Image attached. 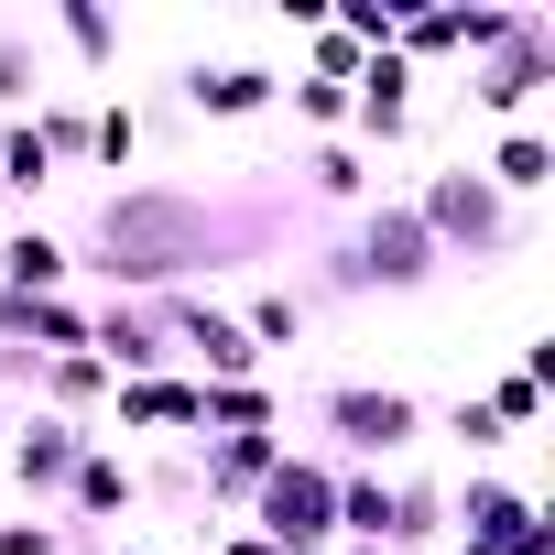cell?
<instances>
[{"instance_id":"cell-15","label":"cell","mask_w":555,"mask_h":555,"mask_svg":"<svg viewBox=\"0 0 555 555\" xmlns=\"http://www.w3.org/2000/svg\"><path fill=\"white\" fill-rule=\"evenodd\" d=\"M207 436H284L272 382H196V447Z\"/></svg>"},{"instance_id":"cell-32","label":"cell","mask_w":555,"mask_h":555,"mask_svg":"<svg viewBox=\"0 0 555 555\" xmlns=\"http://www.w3.org/2000/svg\"><path fill=\"white\" fill-rule=\"evenodd\" d=\"M218 555H272V544H261L250 522H218Z\"/></svg>"},{"instance_id":"cell-25","label":"cell","mask_w":555,"mask_h":555,"mask_svg":"<svg viewBox=\"0 0 555 555\" xmlns=\"http://www.w3.org/2000/svg\"><path fill=\"white\" fill-rule=\"evenodd\" d=\"M0 185H12V196H44V185H55V164H44L34 120H0Z\"/></svg>"},{"instance_id":"cell-27","label":"cell","mask_w":555,"mask_h":555,"mask_svg":"<svg viewBox=\"0 0 555 555\" xmlns=\"http://www.w3.org/2000/svg\"><path fill=\"white\" fill-rule=\"evenodd\" d=\"M327 23H338L360 55H382V44H392V23H403V0H327Z\"/></svg>"},{"instance_id":"cell-6","label":"cell","mask_w":555,"mask_h":555,"mask_svg":"<svg viewBox=\"0 0 555 555\" xmlns=\"http://www.w3.org/2000/svg\"><path fill=\"white\" fill-rule=\"evenodd\" d=\"M544 88H555V12H533V0H522V12H512V34H501V44L468 66V109L512 131V120H522Z\"/></svg>"},{"instance_id":"cell-14","label":"cell","mask_w":555,"mask_h":555,"mask_svg":"<svg viewBox=\"0 0 555 555\" xmlns=\"http://www.w3.org/2000/svg\"><path fill=\"white\" fill-rule=\"evenodd\" d=\"M479 185L501 196V207H522V196H544L555 185V131H533V120H512L490 153H479Z\"/></svg>"},{"instance_id":"cell-9","label":"cell","mask_w":555,"mask_h":555,"mask_svg":"<svg viewBox=\"0 0 555 555\" xmlns=\"http://www.w3.org/2000/svg\"><path fill=\"white\" fill-rule=\"evenodd\" d=\"M284 447H295V436H207V447H185V457H196V512H229V522H240L250 490L284 468Z\"/></svg>"},{"instance_id":"cell-7","label":"cell","mask_w":555,"mask_h":555,"mask_svg":"<svg viewBox=\"0 0 555 555\" xmlns=\"http://www.w3.org/2000/svg\"><path fill=\"white\" fill-rule=\"evenodd\" d=\"M88 447H99L88 425H66V414H44V403H23V414H12V436H0V468L23 479V501H34V512H55Z\"/></svg>"},{"instance_id":"cell-19","label":"cell","mask_w":555,"mask_h":555,"mask_svg":"<svg viewBox=\"0 0 555 555\" xmlns=\"http://www.w3.org/2000/svg\"><path fill=\"white\" fill-rule=\"evenodd\" d=\"M23 120H34L44 164H55V175H77V164H88V120H99V99H77V88H44Z\"/></svg>"},{"instance_id":"cell-16","label":"cell","mask_w":555,"mask_h":555,"mask_svg":"<svg viewBox=\"0 0 555 555\" xmlns=\"http://www.w3.org/2000/svg\"><path fill=\"white\" fill-rule=\"evenodd\" d=\"M295 175H306V196H317V207H371V196H382V164H371L360 142H306V153H295Z\"/></svg>"},{"instance_id":"cell-23","label":"cell","mask_w":555,"mask_h":555,"mask_svg":"<svg viewBox=\"0 0 555 555\" xmlns=\"http://www.w3.org/2000/svg\"><path fill=\"white\" fill-rule=\"evenodd\" d=\"M44 99V34L34 23H0V120H23Z\"/></svg>"},{"instance_id":"cell-2","label":"cell","mask_w":555,"mask_h":555,"mask_svg":"<svg viewBox=\"0 0 555 555\" xmlns=\"http://www.w3.org/2000/svg\"><path fill=\"white\" fill-rule=\"evenodd\" d=\"M240 522H250L272 555H338V457L284 447V468L250 490V512H240Z\"/></svg>"},{"instance_id":"cell-30","label":"cell","mask_w":555,"mask_h":555,"mask_svg":"<svg viewBox=\"0 0 555 555\" xmlns=\"http://www.w3.org/2000/svg\"><path fill=\"white\" fill-rule=\"evenodd\" d=\"M306 77H327V88H349V77H360V44H349L338 23H317V34H306Z\"/></svg>"},{"instance_id":"cell-31","label":"cell","mask_w":555,"mask_h":555,"mask_svg":"<svg viewBox=\"0 0 555 555\" xmlns=\"http://www.w3.org/2000/svg\"><path fill=\"white\" fill-rule=\"evenodd\" d=\"M0 555H66V522L23 512V522H0Z\"/></svg>"},{"instance_id":"cell-17","label":"cell","mask_w":555,"mask_h":555,"mask_svg":"<svg viewBox=\"0 0 555 555\" xmlns=\"http://www.w3.org/2000/svg\"><path fill=\"white\" fill-rule=\"evenodd\" d=\"M34 403H44V414H66V425H88V436H99V414H109V371H99V360H88V349H66V360H44V371H34Z\"/></svg>"},{"instance_id":"cell-26","label":"cell","mask_w":555,"mask_h":555,"mask_svg":"<svg viewBox=\"0 0 555 555\" xmlns=\"http://www.w3.org/2000/svg\"><path fill=\"white\" fill-rule=\"evenodd\" d=\"M479 403H490V425H501V436H533V425H544V382H533V371H501Z\"/></svg>"},{"instance_id":"cell-13","label":"cell","mask_w":555,"mask_h":555,"mask_svg":"<svg viewBox=\"0 0 555 555\" xmlns=\"http://www.w3.org/2000/svg\"><path fill=\"white\" fill-rule=\"evenodd\" d=\"M66 284H77V250H66L44 218L0 229V295H66Z\"/></svg>"},{"instance_id":"cell-11","label":"cell","mask_w":555,"mask_h":555,"mask_svg":"<svg viewBox=\"0 0 555 555\" xmlns=\"http://www.w3.org/2000/svg\"><path fill=\"white\" fill-rule=\"evenodd\" d=\"M131 512H142V468H131L120 447H88L77 479H66V501H55V522H66V533H120Z\"/></svg>"},{"instance_id":"cell-12","label":"cell","mask_w":555,"mask_h":555,"mask_svg":"<svg viewBox=\"0 0 555 555\" xmlns=\"http://www.w3.org/2000/svg\"><path fill=\"white\" fill-rule=\"evenodd\" d=\"M272 99H284V77H272V66H250V55L185 66V109H196V120H261Z\"/></svg>"},{"instance_id":"cell-20","label":"cell","mask_w":555,"mask_h":555,"mask_svg":"<svg viewBox=\"0 0 555 555\" xmlns=\"http://www.w3.org/2000/svg\"><path fill=\"white\" fill-rule=\"evenodd\" d=\"M229 317H240V338H250L261 360H272V349H295V338L317 327V306H306L295 284H261V295H250V306H229Z\"/></svg>"},{"instance_id":"cell-33","label":"cell","mask_w":555,"mask_h":555,"mask_svg":"<svg viewBox=\"0 0 555 555\" xmlns=\"http://www.w3.org/2000/svg\"><path fill=\"white\" fill-rule=\"evenodd\" d=\"M120 555H175V544H120Z\"/></svg>"},{"instance_id":"cell-34","label":"cell","mask_w":555,"mask_h":555,"mask_svg":"<svg viewBox=\"0 0 555 555\" xmlns=\"http://www.w3.org/2000/svg\"><path fill=\"white\" fill-rule=\"evenodd\" d=\"M338 555H392V544H338Z\"/></svg>"},{"instance_id":"cell-10","label":"cell","mask_w":555,"mask_h":555,"mask_svg":"<svg viewBox=\"0 0 555 555\" xmlns=\"http://www.w3.org/2000/svg\"><path fill=\"white\" fill-rule=\"evenodd\" d=\"M120 436H175V447H196V382H185V371L109 382V425H99V447H120Z\"/></svg>"},{"instance_id":"cell-18","label":"cell","mask_w":555,"mask_h":555,"mask_svg":"<svg viewBox=\"0 0 555 555\" xmlns=\"http://www.w3.org/2000/svg\"><path fill=\"white\" fill-rule=\"evenodd\" d=\"M392 555H447V479H392V533H382Z\"/></svg>"},{"instance_id":"cell-3","label":"cell","mask_w":555,"mask_h":555,"mask_svg":"<svg viewBox=\"0 0 555 555\" xmlns=\"http://www.w3.org/2000/svg\"><path fill=\"white\" fill-rule=\"evenodd\" d=\"M403 196H414V218H425V240H436L447 261H501V250H522V218L479 185V164H436V175H414Z\"/></svg>"},{"instance_id":"cell-24","label":"cell","mask_w":555,"mask_h":555,"mask_svg":"<svg viewBox=\"0 0 555 555\" xmlns=\"http://www.w3.org/2000/svg\"><path fill=\"white\" fill-rule=\"evenodd\" d=\"M142 164V109L131 99H99V120H88V175H131Z\"/></svg>"},{"instance_id":"cell-8","label":"cell","mask_w":555,"mask_h":555,"mask_svg":"<svg viewBox=\"0 0 555 555\" xmlns=\"http://www.w3.org/2000/svg\"><path fill=\"white\" fill-rule=\"evenodd\" d=\"M349 142L382 164V153H403L414 142V66L382 44V55H360V77H349Z\"/></svg>"},{"instance_id":"cell-1","label":"cell","mask_w":555,"mask_h":555,"mask_svg":"<svg viewBox=\"0 0 555 555\" xmlns=\"http://www.w3.org/2000/svg\"><path fill=\"white\" fill-rule=\"evenodd\" d=\"M240 240H250V218L218 207V196H196V185H109V196H99L88 272H99L109 295L153 306V295H185L196 272H218Z\"/></svg>"},{"instance_id":"cell-28","label":"cell","mask_w":555,"mask_h":555,"mask_svg":"<svg viewBox=\"0 0 555 555\" xmlns=\"http://www.w3.org/2000/svg\"><path fill=\"white\" fill-rule=\"evenodd\" d=\"M295 120H306L317 142H349V88H327V77H295Z\"/></svg>"},{"instance_id":"cell-4","label":"cell","mask_w":555,"mask_h":555,"mask_svg":"<svg viewBox=\"0 0 555 555\" xmlns=\"http://www.w3.org/2000/svg\"><path fill=\"white\" fill-rule=\"evenodd\" d=\"M317 457H338V468H382V457H403L414 436H425V403L403 392V382H327L317 392Z\"/></svg>"},{"instance_id":"cell-22","label":"cell","mask_w":555,"mask_h":555,"mask_svg":"<svg viewBox=\"0 0 555 555\" xmlns=\"http://www.w3.org/2000/svg\"><path fill=\"white\" fill-rule=\"evenodd\" d=\"M392 533V479L382 468H338V544H382Z\"/></svg>"},{"instance_id":"cell-5","label":"cell","mask_w":555,"mask_h":555,"mask_svg":"<svg viewBox=\"0 0 555 555\" xmlns=\"http://www.w3.org/2000/svg\"><path fill=\"white\" fill-rule=\"evenodd\" d=\"M436 261H447V250L425 240V218H414L403 185L360 207V229H349V272H360V295H425V284H436Z\"/></svg>"},{"instance_id":"cell-21","label":"cell","mask_w":555,"mask_h":555,"mask_svg":"<svg viewBox=\"0 0 555 555\" xmlns=\"http://www.w3.org/2000/svg\"><path fill=\"white\" fill-rule=\"evenodd\" d=\"M34 34H55V44H66V55H77L88 77H109V66H120V23H109V12H88V0H66V12H44Z\"/></svg>"},{"instance_id":"cell-29","label":"cell","mask_w":555,"mask_h":555,"mask_svg":"<svg viewBox=\"0 0 555 555\" xmlns=\"http://www.w3.org/2000/svg\"><path fill=\"white\" fill-rule=\"evenodd\" d=\"M425 425H447V436H457V447H468V457H479V468H490V457H501V447H512V436H501V425H490V403H468V392H457V403H447V414H425Z\"/></svg>"}]
</instances>
